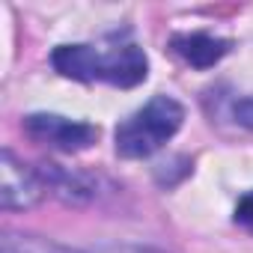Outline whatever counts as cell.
Returning <instances> with one entry per match:
<instances>
[{"instance_id":"1","label":"cell","mask_w":253,"mask_h":253,"mask_svg":"<svg viewBox=\"0 0 253 253\" xmlns=\"http://www.w3.org/2000/svg\"><path fill=\"white\" fill-rule=\"evenodd\" d=\"M51 63L63 78L84 81V84L104 81L113 86H125V89L143 84L149 75V60L143 48L131 42L107 48V51H98L92 45H60L51 54Z\"/></svg>"},{"instance_id":"2","label":"cell","mask_w":253,"mask_h":253,"mask_svg":"<svg viewBox=\"0 0 253 253\" xmlns=\"http://www.w3.org/2000/svg\"><path fill=\"white\" fill-rule=\"evenodd\" d=\"M185 122V107L170 95H155L137 113L116 125V152L122 158H146L158 152Z\"/></svg>"},{"instance_id":"3","label":"cell","mask_w":253,"mask_h":253,"mask_svg":"<svg viewBox=\"0 0 253 253\" xmlns=\"http://www.w3.org/2000/svg\"><path fill=\"white\" fill-rule=\"evenodd\" d=\"M24 131L30 140L60 149V152H84L98 140V128L84 119H69L60 113H30L24 116Z\"/></svg>"},{"instance_id":"4","label":"cell","mask_w":253,"mask_h":253,"mask_svg":"<svg viewBox=\"0 0 253 253\" xmlns=\"http://www.w3.org/2000/svg\"><path fill=\"white\" fill-rule=\"evenodd\" d=\"M45 197V182L39 170H30L24 161L15 158L12 149L0 152V206L6 211L33 209Z\"/></svg>"},{"instance_id":"5","label":"cell","mask_w":253,"mask_h":253,"mask_svg":"<svg viewBox=\"0 0 253 253\" xmlns=\"http://www.w3.org/2000/svg\"><path fill=\"white\" fill-rule=\"evenodd\" d=\"M170 48L194 69H209L214 63H220L232 42L229 39H220V36H211V33H176L170 39Z\"/></svg>"},{"instance_id":"6","label":"cell","mask_w":253,"mask_h":253,"mask_svg":"<svg viewBox=\"0 0 253 253\" xmlns=\"http://www.w3.org/2000/svg\"><path fill=\"white\" fill-rule=\"evenodd\" d=\"M39 176L45 182V191L57 194L66 203H86L95 197V182L89 176L75 173V170H63L60 164H45L39 170Z\"/></svg>"},{"instance_id":"7","label":"cell","mask_w":253,"mask_h":253,"mask_svg":"<svg viewBox=\"0 0 253 253\" xmlns=\"http://www.w3.org/2000/svg\"><path fill=\"white\" fill-rule=\"evenodd\" d=\"M0 253H81V250H72V247H63L36 235H6Z\"/></svg>"},{"instance_id":"8","label":"cell","mask_w":253,"mask_h":253,"mask_svg":"<svg viewBox=\"0 0 253 253\" xmlns=\"http://www.w3.org/2000/svg\"><path fill=\"white\" fill-rule=\"evenodd\" d=\"M232 220L241 226V229H247V232H253V191H247L241 200H238V206H235V214H232Z\"/></svg>"},{"instance_id":"9","label":"cell","mask_w":253,"mask_h":253,"mask_svg":"<svg viewBox=\"0 0 253 253\" xmlns=\"http://www.w3.org/2000/svg\"><path fill=\"white\" fill-rule=\"evenodd\" d=\"M232 113H235V119H238L241 125H247V128H253V98H244V101H235V107H232Z\"/></svg>"},{"instance_id":"10","label":"cell","mask_w":253,"mask_h":253,"mask_svg":"<svg viewBox=\"0 0 253 253\" xmlns=\"http://www.w3.org/2000/svg\"><path fill=\"white\" fill-rule=\"evenodd\" d=\"M95 253H164L158 247H140V244H113V247H101Z\"/></svg>"}]
</instances>
